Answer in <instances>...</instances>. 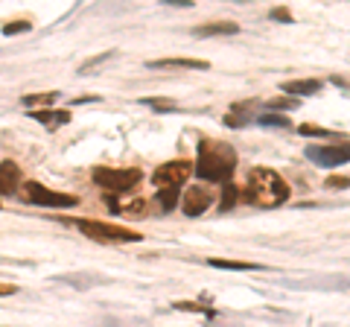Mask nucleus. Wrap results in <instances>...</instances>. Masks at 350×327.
I'll list each match as a JSON object with an SVG mask.
<instances>
[{
    "label": "nucleus",
    "instance_id": "1",
    "mask_svg": "<svg viewBox=\"0 0 350 327\" xmlns=\"http://www.w3.org/2000/svg\"><path fill=\"white\" fill-rule=\"evenodd\" d=\"M239 199H245L248 205H257V208H278V205L289 199V184L275 170L257 167L248 172L245 190H239Z\"/></svg>",
    "mask_w": 350,
    "mask_h": 327
},
{
    "label": "nucleus",
    "instance_id": "2",
    "mask_svg": "<svg viewBox=\"0 0 350 327\" xmlns=\"http://www.w3.org/2000/svg\"><path fill=\"white\" fill-rule=\"evenodd\" d=\"M196 172L202 181H228L237 170V152L231 144H219V140H202L199 158H196Z\"/></svg>",
    "mask_w": 350,
    "mask_h": 327
},
{
    "label": "nucleus",
    "instance_id": "3",
    "mask_svg": "<svg viewBox=\"0 0 350 327\" xmlns=\"http://www.w3.org/2000/svg\"><path fill=\"white\" fill-rule=\"evenodd\" d=\"M91 179H94V184H100L108 193H129L144 179V172L135 167H94Z\"/></svg>",
    "mask_w": 350,
    "mask_h": 327
},
{
    "label": "nucleus",
    "instance_id": "4",
    "mask_svg": "<svg viewBox=\"0 0 350 327\" xmlns=\"http://www.w3.org/2000/svg\"><path fill=\"white\" fill-rule=\"evenodd\" d=\"M79 231L85 237L96 239V243H137L144 239L137 231L123 225H114V222H100V220H79Z\"/></svg>",
    "mask_w": 350,
    "mask_h": 327
},
{
    "label": "nucleus",
    "instance_id": "5",
    "mask_svg": "<svg viewBox=\"0 0 350 327\" xmlns=\"http://www.w3.org/2000/svg\"><path fill=\"white\" fill-rule=\"evenodd\" d=\"M24 190H27V199L29 202L44 205V208H76V202H79L76 196L50 190V187H44V184H38V181H27Z\"/></svg>",
    "mask_w": 350,
    "mask_h": 327
},
{
    "label": "nucleus",
    "instance_id": "6",
    "mask_svg": "<svg viewBox=\"0 0 350 327\" xmlns=\"http://www.w3.org/2000/svg\"><path fill=\"white\" fill-rule=\"evenodd\" d=\"M190 176H193V164L190 161H167V164H161V167L152 172V181L163 190V187H181Z\"/></svg>",
    "mask_w": 350,
    "mask_h": 327
},
{
    "label": "nucleus",
    "instance_id": "7",
    "mask_svg": "<svg viewBox=\"0 0 350 327\" xmlns=\"http://www.w3.org/2000/svg\"><path fill=\"white\" fill-rule=\"evenodd\" d=\"M306 158H312L321 167H342L350 161V144H333V146H306Z\"/></svg>",
    "mask_w": 350,
    "mask_h": 327
},
{
    "label": "nucleus",
    "instance_id": "8",
    "mask_svg": "<svg viewBox=\"0 0 350 327\" xmlns=\"http://www.w3.org/2000/svg\"><path fill=\"white\" fill-rule=\"evenodd\" d=\"M211 202H213V193H211V190H204V187H193V190L184 193L181 211L187 213V216H202L207 208H211Z\"/></svg>",
    "mask_w": 350,
    "mask_h": 327
},
{
    "label": "nucleus",
    "instance_id": "9",
    "mask_svg": "<svg viewBox=\"0 0 350 327\" xmlns=\"http://www.w3.org/2000/svg\"><path fill=\"white\" fill-rule=\"evenodd\" d=\"M149 68L155 70H167V68H184V70H207L211 64L202 62V59H155L149 62Z\"/></svg>",
    "mask_w": 350,
    "mask_h": 327
},
{
    "label": "nucleus",
    "instance_id": "10",
    "mask_svg": "<svg viewBox=\"0 0 350 327\" xmlns=\"http://www.w3.org/2000/svg\"><path fill=\"white\" fill-rule=\"evenodd\" d=\"M18 181H21V167L15 161H3L0 164V193L9 196L15 187H18Z\"/></svg>",
    "mask_w": 350,
    "mask_h": 327
},
{
    "label": "nucleus",
    "instance_id": "11",
    "mask_svg": "<svg viewBox=\"0 0 350 327\" xmlns=\"http://www.w3.org/2000/svg\"><path fill=\"white\" fill-rule=\"evenodd\" d=\"M239 27L234 21H222V24H207V27H196L193 36L196 38H211V36H237Z\"/></svg>",
    "mask_w": 350,
    "mask_h": 327
},
{
    "label": "nucleus",
    "instance_id": "12",
    "mask_svg": "<svg viewBox=\"0 0 350 327\" xmlns=\"http://www.w3.org/2000/svg\"><path fill=\"white\" fill-rule=\"evenodd\" d=\"M280 88L286 94H292V96H306V94H319L321 82L319 79H289V82H283Z\"/></svg>",
    "mask_w": 350,
    "mask_h": 327
},
{
    "label": "nucleus",
    "instance_id": "13",
    "mask_svg": "<svg viewBox=\"0 0 350 327\" xmlns=\"http://www.w3.org/2000/svg\"><path fill=\"white\" fill-rule=\"evenodd\" d=\"M207 266H213V269H231V272H260V269H266V266H260V263H248V260H222V257L207 260Z\"/></svg>",
    "mask_w": 350,
    "mask_h": 327
},
{
    "label": "nucleus",
    "instance_id": "14",
    "mask_svg": "<svg viewBox=\"0 0 350 327\" xmlns=\"http://www.w3.org/2000/svg\"><path fill=\"white\" fill-rule=\"evenodd\" d=\"M237 202H239V187H234V184H225V187H222V196H219V211L228 213Z\"/></svg>",
    "mask_w": 350,
    "mask_h": 327
},
{
    "label": "nucleus",
    "instance_id": "15",
    "mask_svg": "<svg viewBox=\"0 0 350 327\" xmlns=\"http://www.w3.org/2000/svg\"><path fill=\"white\" fill-rule=\"evenodd\" d=\"M32 117L41 120L44 126H64V123L70 120L68 112H32Z\"/></svg>",
    "mask_w": 350,
    "mask_h": 327
},
{
    "label": "nucleus",
    "instance_id": "16",
    "mask_svg": "<svg viewBox=\"0 0 350 327\" xmlns=\"http://www.w3.org/2000/svg\"><path fill=\"white\" fill-rule=\"evenodd\" d=\"M155 199H158V205L163 211H172L175 202H178V187H163V190L155 193Z\"/></svg>",
    "mask_w": 350,
    "mask_h": 327
},
{
    "label": "nucleus",
    "instance_id": "17",
    "mask_svg": "<svg viewBox=\"0 0 350 327\" xmlns=\"http://www.w3.org/2000/svg\"><path fill=\"white\" fill-rule=\"evenodd\" d=\"M301 135H306V138H333V132L330 129H321V126H310V123H304L301 129H298Z\"/></svg>",
    "mask_w": 350,
    "mask_h": 327
},
{
    "label": "nucleus",
    "instance_id": "18",
    "mask_svg": "<svg viewBox=\"0 0 350 327\" xmlns=\"http://www.w3.org/2000/svg\"><path fill=\"white\" fill-rule=\"evenodd\" d=\"M56 96L59 94H29V96H24V105H50Z\"/></svg>",
    "mask_w": 350,
    "mask_h": 327
},
{
    "label": "nucleus",
    "instance_id": "19",
    "mask_svg": "<svg viewBox=\"0 0 350 327\" xmlns=\"http://www.w3.org/2000/svg\"><path fill=\"white\" fill-rule=\"evenodd\" d=\"M324 187L327 190H347L350 187V179L347 176H330V179H324Z\"/></svg>",
    "mask_w": 350,
    "mask_h": 327
},
{
    "label": "nucleus",
    "instance_id": "20",
    "mask_svg": "<svg viewBox=\"0 0 350 327\" xmlns=\"http://www.w3.org/2000/svg\"><path fill=\"white\" fill-rule=\"evenodd\" d=\"M262 126H278V129H286L289 126V120L286 117H280V114H262V117H257Z\"/></svg>",
    "mask_w": 350,
    "mask_h": 327
},
{
    "label": "nucleus",
    "instance_id": "21",
    "mask_svg": "<svg viewBox=\"0 0 350 327\" xmlns=\"http://www.w3.org/2000/svg\"><path fill=\"white\" fill-rule=\"evenodd\" d=\"M29 29V21H9L3 27V36H12V32H27Z\"/></svg>",
    "mask_w": 350,
    "mask_h": 327
},
{
    "label": "nucleus",
    "instance_id": "22",
    "mask_svg": "<svg viewBox=\"0 0 350 327\" xmlns=\"http://www.w3.org/2000/svg\"><path fill=\"white\" fill-rule=\"evenodd\" d=\"M271 108H298L301 100H295V96H289V100H275V103H269Z\"/></svg>",
    "mask_w": 350,
    "mask_h": 327
},
{
    "label": "nucleus",
    "instance_id": "23",
    "mask_svg": "<svg viewBox=\"0 0 350 327\" xmlns=\"http://www.w3.org/2000/svg\"><path fill=\"white\" fill-rule=\"evenodd\" d=\"M144 105H152V108H161V112H172V103H155V100H144Z\"/></svg>",
    "mask_w": 350,
    "mask_h": 327
},
{
    "label": "nucleus",
    "instance_id": "24",
    "mask_svg": "<svg viewBox=\"0 0 350 327\" xmlns=\"http://www.w3.org/2000/svg\"><path fill=\"white\" fill-rule=\"evenodd\" d=\"M18 287H12V283H0V296H15Z\"/></svg>",
    "mask_w": 350,
    "mask_h": 327
},
{
    "label": "nucleus",
    "instance_id": "25",
    "mask_svg": "<svg viewBox=\"0 0 350 327\" xmlns=\"http://www.w3.org/2000/svg\"><path fill=\"white\" fill-rule=\"evenodd\" d=\"M271 18H278V21H292V15L286 12V9H275V12H271Z\"/></svg>",
    "mask_w": 350,
    "mask_h": 327
}]
</instances>
